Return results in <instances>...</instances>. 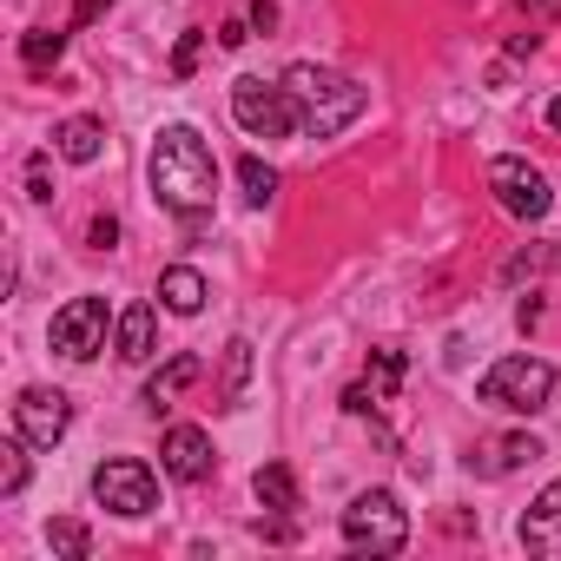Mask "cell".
I'll return each instance as SVG.
<instances>
[{"label":"cell","mask_w":561,"mask_h":561,"mask_svg":"<svg viewBox=\"0 0 561 561\" xmlns=\"http://www.w3.org/2000/svg\"><path fill=\"white\" fill-rule=\"evenodd\" d=\"M152 192H159V205L165 211H179V218H198V211H211V192H218V159H211V146L192 133V126H165L159 139H152Z\"/></svg>","instance_id":"obj_1"},{"label":"cell","mask_w":561,"mask_h":561,"mask_svg":"<svg viewBox=\"0 0 561 561\" xmlns=\"http://www.w3.org/2000/svg\"><path fill=\"white\" fill-rule=\"evenodd\" d=\"M285 87H291V100H298L311 139H337V133H344L351 119H364V106H370V93H364L351 73L318 67V60H298V67L285 73Z\"/></svg>","instance_id":"obj_2"},{"label":"cell","mask_w":561,"mask_h":561,"mask_svg":"<svg viewBox=\"0 0 561 561\" xmlns=\"http://www.w3.org/2000/svg\"><path fill=\"white\" fill-rule=\"evenodd\" d=\"M554 390H561V377H554V364H541V357H495V364L482 370V383H476V397H482L489 410H508V416L548 410Z\"/></svg>","instance_id":"obj_3"},{"label":"cell","mask_w":561,"mask_h":561,"mask_svg":"<svg viewBox=\"0 0 561 561\" xmlns=\"http://www.w3.org/2000/svg\"><path fill=\"white\" fill-rule=\"evenodd\" d=\"M403 541H410V515H403V502L390 489L351 495V508H344V548L351 554L383 561V554H403Z\"/></svg>","instance_id":"obj_4"},{"label":"cell","mask_w":561,"mask_h":561,"mask_svg":"<svg viewBox=\"0 0 561 561\" xmlns=\"http://www.w3.org/2000/svg\"><path fill=\"white\" fill-rule=\"evenodd\" d=\"M231 119L251 139H291L305 126V113H298V100H291L285 80H251V73L231 80Z\"/></svg>","instance_id":"obj_5"},{"label":"cell","mask_w":561,"mask_h":561,"mask_svg":"<svg viewBox=\"0 0 561 561\" xmlns=\"http://www.w3.org/2000/svg\"><path fill=\"white\" fill-rule=\"evenodd\" d=\"M93 495H100V508H113V515H126V522H139V515L159 508V482H152V469L133 462V456L100 462V469H93Z\"/></svg>","instance_id":"obj_6"},{"label":"cell","mask_w":561,"mask_h":561,"mask_svg":"<svg viewBox=\"0 0 561 561\" xmlns=\"http://www.w3.org/2000/svg\"><path fill=\"white\" fill-rule=\"evenodd\" d=\"M54 351L73 364H93L106 351V298H67L54 311Z\"/></svg>","instance_id":"obj_7"},{"label":"cell","mask_w":561,"mask_h":561,"mask_svg":"<svg viewBox=\"0 0 561 561\" xmlns=\"http://www.w3.org/2000/svg\"><path fill=\"white\" fill-rule=\"evenodd\" d=\"M489 192H495L502 211H515V218H548V205H554L541 165H528V159H515V152L489 165Z\"/></svg>","instance_id":"obj_8"},{"label":"cell","mask_w":561,"mask_h":561,"mask_svg":"<svg viewBox=\"0 0 561 561\" xmlns=\"http://www.w3.org/2000/svg\"><path fill=\"white\" fill-rule=\"evenodd\" d=\"M73 430V403H67V390H21V403H14V436H27L34 449H54L60 436Z\"/></svg>","instance_id":"obj_9"},{"label":"cell","mask_w":561,"mask_h":561,"mask_svg":"<svg viewBox=\"0 0 561 561\" xmlns=\"http://www.w3.org/2000/svg\"><path fill=\"white\" fill-rule=\"evenodd\" d=\"M159 456H165V476H172V482H205V476L218 469V456H211V436H205L198 423H172Z\"/></svg>","instance_id":"obj_10"},{"label":"cell","mask_w":561,"mask_h":561,"mask_svg":"<svg viewBox=\"0 0 561 561\" xmlns=\"http://www.w3.org/2000/svg\"><path fill=\"white\" fill-rule=\"evenodd\" d=\"M198 377H205V357L179 351L172 364H159V370L146 377V410H152V416H159V410H172V403H179V397H185V390H192Z\"/></svg>","instance_id":"obj_11"},{"label":"cell","mask_w":561,"mask_h":561,"mask_svg":"<svg viewBox=\"0 0 561 561\" xmlns=\"http://www.w3.org/2000/svg\"><path fill=\"white\" fill-rule=\"evenodd\" d=\"M522 548H541V554H561V476L535 495V508L522 515Z\"/></svg>","instance_id":"obj_12"},{"label":"cell","mask_w":561,"mask_h":561,"mask_svg":"<svg viewBox=\"0 0 561 561\" xmlns=\"http://www.w3.org/2000/svg\"><path fill=\"white\" fill-rule=\"evenodd\" d=\"M54 152H60L67 165H93V159L106 152V126H100L93 113H73V119H60V133H54Z\"/></svg>","instance_id":"obj_13"},{"label":"cell","mask_w":561,"mask_h":561,"mask_svg":"<svg viewBox=\"0 0 561 561\" xmlns=\"http://www.w3.org/2000/svg\"><path fill=\"white\" fill-rule=\"evenodd\" d=\"M113 344H119L126 364H146L152 344H159V311H152V305H126L119 324H113Z\"/></svg>","instance_id":"obj_14"},{"label":"cell","mask_w":561,"mask_h":561,"mask_svg":"<svg viewBox=\"0 0 561 561\" xmlns=\"http://www.w3.org/2000/svg\"><path fill=\"white\" fill-rule=\"evenodd\" d=\"M535 456H541L535 436H495V443H482V449L469 456V469H476V476H515V469H528Z\"/></svg>","instance_id":"obj_15"},{"label":"cell","mask_w":561,"mask_h":561,"mask_svg":"<svg viewBox=\"0 0 561 561\" xmlns=\"http://www.w3.org/2000/svg\"><path fill=\"white\" fill-rule=\"evenodd\" d=\"M159 298H165L172 318H198V311H205V277H198L192 264H172V271L159 277Z\"/></svg>","instance_id":"obj_16"},{"label":"cell","mask_w":561,"mask_h":561,"mask_svg":"<svg viewBox=\"0 0 561 561\" xmlns=\"http://www.w3.org/2000/svg\"><path fill=\"white\" fill-rule=\"evenodd\" d=\"M251 489H257V502H264L271 515H291V508H298V476H291L285 462H257Z\"/></svg>","instance_id":"obj_17"},{"label":"cell","mask_w":561,"mask_h":561,"mask_svg":"<svg viewBox=\"0 0 561 561\" xmlns=\"http://www.w3.org/2000/svg\"><path fill=\"white\" fill-rule=\"evenodd\" d=\"M60 54H67V34H60V27H34V34H21V60H27V73H54Z\"/></svg>","instance_id":"obj_18"},{"label":"cell","mask_w":561,"mask_h":561,"mask_svg":"<svg viewBox=\"0 0 561 561\" xmlns=\"http://www.w3.org/2000/svg\"><path fill=\"white\" fill-rule=\"evenodd\" d=\"M238 185H244V205H271V198H277V172H271L257 152L238 159Z\"/></svg>","instance_id":"obj_19"},{"label":"cell","mask_w":561,"mask_h":561,"mask_svg":"<svg viewBox=\"0 0 561 561\" xmlns=\"http://www.w3.org/2000/svg\"><path fill=\"white\" fill-rule=\"evenodd\" d=\"M244 377H251V337H231L225 344V410L244 397Z\"/></svg>","instance_id":"obj_20"},{"label":"cell","mask_w":561,"mask_h":561,"mask_svg":"<svg viewBox=\"0 0 561 561\" xmlns=\"http://www.w3.org/2000/svg\"><path fill=\"white\" fill-rule=\"evenodd\" d=\"M397 383H403V351H370V390H377V403H390L397 397Z\"/></svg>","instance_id":"obj_21"},{"label":"cell","mask_w":561,"mask_h":561,"mask_svg":"<svg viewBox=\"0 0 561 561\" xmlns=\"http://www.w3.org/2000/svg\"><path fill=\"white\" fill-rule=\"evenodd\" d=\"M27 449H34L27 436H14L8 449H0V495H21L27 489Z\"/></svg>","instance_id":"obj_22"},{"label":"cell","mask_w":561,"mask_h":561,"mask_svg":"<svg viewBox=\"0 0 561 561\" xmlns=\"http://www.w3.org/2000/svg\"><path fill=\"white\" fill-rule=\"evenodd\" d=\"M47 541H54V554H60V561H87V554H93L87 522H54V528H47Z\"/></svg>","instance_id":"obj_23"},{"label":"cell","mask_w":561,"mask_h":561,"mask_svg":"<svg viewBox=\"0 0 561 561\" xmlns=\"http://www.w3.org/2000/svg\"><path fill=\"white\" fill-rule=\"evenodd\" d=\"M27 198H34V205L54 198V152H34V159H27Z\"/></svg>","instance_id":"obj_24"},{"label":"cell","mask_w":561,"mask_h":561,"mask_svg":"<svg viewBox=\"0 0 561 561\" xmlns=\"http://www.w3.org/2000/svg\"><path fill=\"white\" fill-rule=\"evenodd\" d=\"M528 271H561V251H515L502 277H508V285H515V277H528Z\"/></svg>","instance_id":"obj_25"},{"label":"cell","mask_w":561,"mask_h":561,"mask_svg":"<svg viewBox=\"0 0 561 561\" xmlns=\"http://www.w3.org/2000/svg\"><path fill=\"white\" fill-rule=\"evenodd\" d=\"M198 47H205V34H198V27H192V34H179V47H172V73H179V80L198 67Z\"/></svg>","instance_id":"obj_26"},{"label":"cell","mask_w":561,"mask_h":561,"mask_svg":"<svg viewBox=\"0 0 561 561\" xmlns=\"http://www.w3.org/2000/svg\"><path fill=\"white\" fill-rule=\"evenodd\" d=\"M87 244H93V251H113V244H119V218H113V211H100V218L87 225Z\"/></svg>","instance_id":"obj_27"},{"label":"cell","mask_w":561,"mask_h":561,"mask_svg":"<svg viewBox=\"0 0 561 561\" xmlns=\"http://www.w3.org/2000/svg\"><path fill=\"white\" fill-rule=\"evenodd\" d=\"M113 8V0H80V8H73V21H67V34H80V27H93L100 14Z\"/></svg>","instance_id":"obj_28"},{"label":"cell","mask_w":561,"mask_h":561,"mask_svg":"<svg viewBox=\"0 0 561 561\" xmlns=\"http://www.w3.org/2000/svg\"><path fill=\"white\" fill-rule=\"evenodd\" d=\"M251 34H257L251 21H225V27H218V47H231V54H238V47H244Z\"/></svg>","instance_id":"obj_29"},{"label":"cell","mask_w":561,"mask_h":561,"mask_svg":"<svg viewBox=\"0 0 561 561\" xmlns=\"http://www.w3.org/2000/svg\"><path fill=\"white\" fill-rule=\"evenodd\" d=\"M251 27H257V34L277 27V0H251Z\"/></svg>","instance_id":"obj_30"},{"label":"cell","mask_w":561,"mask_h":561,"mask_svg":"<svg viewBox=\"0 0 561 561\" xmlns=\"http://www.w3.org/2000/svg\"><path fill=\"white\" fill-rule=\"evenodd\" d=\"M515 324L535 331V324H541V298H522V305H515Z\"/></svg>","instance_id":"obj_31"},{"label":"cell","mask_w":561,"mask_h":561,"mask_svg":"<svg viewBox=\"0 0 561 561\" xmlns=\"http://www.w3.org/2000/svg\"><path fill=\"white\" fill-rule=\"evenodd\" d=\"M528 8H535V14H561V0H528Z\"/></svg>","instance_id":"obj_32"},{"label":"cell","mask_w":561,"mask_h":561,"mask_svg":"<svg viewBox=\"0 0 561 561\" xmlns=\"http://www.w3.org/2000/svg\"><path fill=\"white\" fill-rule=\"evenodd\" d=\"M548 126H554V133H561V100H554V106H548Z\"/></svg>","instance_id":"obj_33"}]
</instances>
